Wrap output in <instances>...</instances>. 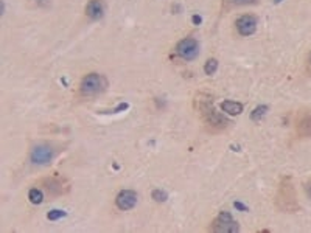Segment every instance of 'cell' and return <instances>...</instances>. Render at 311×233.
<instances>
[{
  "instance_id": "cell-8",
  "label": "cell",
  "mask_w": 311,
  "mask_h": 233,
  "mask_svg": "<svg viewBox=\"0 0 311 233\" xmlns=\"http://www.w3.org/2000/svg\"><path fill=\"white\" fill-rule=\"evenodd\" d=\"M237 30L241 36H251L257 30V19L252 14H245L237 20Z\"/></svg>"
},
{
  "instance_id": "cell-21",
  "label": "cell",
  "mask_w": 311,
  "mask_h": 233,
  "mask_svg": "<svg viewBox=\"0 0 311 233\" xmlns=\"http://www.w3.org/2000/svg\"><path fill=\"white\" fill-rule=\"evenodd\" d=\"M33 2L37 5V6H47L50 3V0H33Z\"/></svg>"
},
{
  "instance_id": "cell-23",
  "label": "cell",
  "mask_w": 311,
  "mask_h": 233,
  "mask_svg": "<svg viewBox=\"0 0 311 233\" xmlns=\"http://www.w3.org/2000/svg\"><path fill=\"white\" fill-rule=\"evenodd\" d=\"M305 188H307V193H308V196H311V182H310V184H307V187H305Z\"/></svg>"
},
{
  "instance_id": "cell-16",
  "label": "cell",
  "mask_w": 311,
  "mask_h": 233,
  "mask_svg": "<svg viewBox=\"0 0 311 233\" xmlns=\"http://www.w3.org/2000/svg\"><path fill=\"white\" fill-rule=\"evenodd\" d=\"M224 2L232 6H241V5H252L257 0H224Z\"/></svg>"
},
{
  "instance_id": "cell-1",
  "label": "cell",
  "mask_w": 311,
  "mask_h": 233,
  "mask_svg": "<svg viewBox=\"0 0 311 233\" xmlns=\"http://www.w3.org/2000/svg\"><path fill=\"white\" fill-rule=\"evenodd\" d=\"M195 107L198 109L199 115L204 120V123L212 128V131H221L224 128H227L229 121L224 118V115H221L220 112L215 111L212 98L206 93H199L196 100H195Z\"/></svg>"
},
{
  "instance_id": "cell-14",
  "label": "cell",
  "mask_w": 311,
  "mask_h": 233,
  "mask_svg": "<svg viewBox=\"0 0 311 233\" xmlns=\"http://www.w3.org/2000/svg\"><path fill=\"white\" fill-rule=\"evenodd\" d=\"M47 190L51 193H62V184L56 179L47 181Z\"/></svg>"
},
{
  "instance_id": "cell-10",
  "label": "cell",
  "mask_w": 311,
  "mask_h": 233,
  "mask_svg": "<svg viewBox=\"0 0 311 233\" xmlns=\"http://www.w3.org/2000/svg\"><path fill=\"white\" fill-rule=\"evenodd\" d=\"M221 111L229 114V115H240L243 112V104L237 103V101L226 100V101L221 103Z\"/></svg>"
},
{
  "instance_id": "cell-20",
  "label": "cell",
  "mask_w": 311,
  "mask_h": 233,
  "mask_svg": "<svg viewBox=\"0 0 311 233\" xmlns=\"http://www.w3.org/2000/svg\"><path fill=\"white\" fill-rule=\"evenodd\" d=\"M235 209L237 210H241V212H248V207L245 204H241V202H235Z\"/></svg>"
},
{
  "instance_id": "cell-24",
  "label": "cell",
  "mask_w": 311,
  "mask_h": 233,
  "mask_svg": "<svg viewBox=\"0 0 311 233\" xmlns=\"http://www.w3.org/2000/svg\"><path fill=\"white\" fill-rule=\"evenodd\" d=\"M276 2H280V0H276Z\"/></svg>"
},
{
  "instance_id": "cell-22",
  "label": "cell",
  "mask_w": 311,
  "mask_h": 233,
  "mask_svg": "<svg viewBox=\"0 0 311 233\" xmlns=\"http://www.w3.org/2000/svg\"><path fill=\"white\" fill-rule=\"evenodd\" d=\"M193 23H195V25H199V23H201V17H199L198 14L193 16Z\"/></svg>"
},
{
  "instance_id": "cell-4",
  "label": "cell",
  "mask_w": 311,
  "mask_h": 233,
  "mask_svg": "<svg viewBox=\"0 0 311 233\" xmlns=\"http://www.w3.org/2000/svg\"><path fill=\"white\" fill-rule=\"evenodd\" d=\"M212 230L218 232V233H235V232L240 230V226H238V223L234 221V218H232L231 213L221 212L220 216L213 221Z\"/></svg>"
},
{
  "instance_id": "cell-12",
  "label": "cell",
  "mask_w": 311,
  "mask_h": 233,
  "mask_svg": "<svg viewBox=\"0 0 311 233\" xmlns=\"http://www.w3.org/2000/svg\"><path fill=\"white\" fill-rule=\"evenodd\" d=\"M28 199H30V202L31 204H40L44 201V195H42V191L40 190H37V188H31L30 190V193H28Z\"/></svg>"
},
{
  "instance_id": "cell-17",
  "label": "cell",
  "mask_w": 311,
  "mask_h": 233,
  "mask_svg": "<svg viewBox=\"0 0 311 233\" xmlns=\"http://www.w3.org/2000/svg\"><path fill=\"white\" fill-rule=\"evenodd\" d=\"M167 193L165 191H162V190H154L153 191V199L156 201V202H165L167 201Z\"/></svg>"
},
{
  "instance_id": "cell-6",
  "label": "cell",
  "mask_w": 311,
  "mask_h": 233,
  "mask_svg": "<svg viewBox=\"0 0 311 233\" xmlns=\"http://www.w3.org/2000/svg\"><path fill=\"white\" fill-rule=\"evenodd\" d=\"M30 159L34 165H45L53 159V149L48 145H37L31 149Z\"/></svg>"
},
{
  "instance_id": "cell-18",
  "label": "cell",
  "mask_w": 311,
  "mask_h": 233,
  "mask_svg": "<svg viewBox=\"0 0 311 233\" xmlns=\"http://www.w3.org/2000/svg\"><path fill=\"white\" fill-rule=\"evenodd\" d=\"M64 216H65V212H62V210H51L47 215V218L50 219V221H58V219H61Z\"/></svg>"
},
{
  "instance_id": "cell-11",
  "label": "cell",
  "mask_w": 311,
  "mask_h": 233,
  "mask_svg": "<svg viewBox=\"0 0 311 233\" xmlns=\"http://www.w3.org/2000/svg\"><path fill=\"white\" fill-rule=\"evenodd\" d=\"M297 131H299L302 135H311V115H305L299 125H297Z\"/></svg>"
},
{
  "instance_id": "cell-2",
  "label": "cell",
  "mask_w": 311,
  "mask_h": 233,
  "mask_svg": "<svg viewBox=\"0 0 311 233\" xmlns=\"http://www.w3.org/2000/svg\"><path fill=\"white\" fill-rule=\"evenodd\" d=\"M276 202L280 210L288 212V213H293L299 209V204H297V199H296V190H294V185L290 176H285L282 179Z\"/></svg>"
},
{
  "instance_id": "cell-5",
  "label": "cell",
  "mask_w": 311,
  "mask_h": 233,
  "mask_svg": "<svg viewBox=\"0 0 311 233\" xmlns=\"http://www.w3.org/2000/svg\"><path fill=\"white\" fill-rule=\"evenodd\" d=\"M176 53L185 61H192L198 56L199 53V44L195 37H185L176 45Z\"/></svg>"
},
{
  "instance_id": "cell-9",
  "label": "cell",
  "mask_w": 311,
  "mask_h": 233,
  "mask_svg": "<svg viewBox=\"0 0 311 233\" xmlns=\"http://www.w3.org/2000/svg\"><path fill=\"white\" fill-rule=\"evenodd\" d=\"M86 14L93 20L103 17V14H104L103 0H89V3L86 5Z\"/></svg>"
},
{
  "instance_id": "cell-15",
  "label": "cell",
  "mask_w": 311,
  "mask_h": 233,
  "mask_svg": "<svg viewBox=\"0 0 311 233\" xmlns=\"http://www.w3.org/2000/svg\"><path fill=\"white\" fill-rule=\"evenodd\" d=\"M216 68H218V61H216L215 58H212V59H209V61L206 62V65H204V72H206V75L212 76V75L216 72Z\"/></svg>"
},
{
  "instance_id": "cell-19",
  "label": "cell",
  "mask_w": 311,
  "mask_h": 233,
  "mask_svg": "<svg viewBox=\"0 0 311 233\" xmlns=\"http://www.w3.org/2000/svg\"><path fill=\"white\" fill-rule=\"evenodd\" d=\"M125 109H128V104H126V103H121L118 107H115V109H114V114H118L120 111H125Z\"/></svg>"
},
{
  "instance_id": "cell-3",
  "label": "cell",
  "mask_w": 311,
  "mask_h": 233,
  "mask_svg": "<svg viewBox=\"0 0 311 233\" xmlns=\"http://www.w3.org/2000/svg\"><path fill=\"white\" fill-rule=\"evenodd\" d=\"M107 87V81L104 76L98 75V73H89L83 78L81 81L79 90L84 97H93L100 92H103Z\"/></svg>"
},
{
  "instance_id": "cell-13",
  "label": "cell",
  "mask_w": 311,
  "mask_h": 233,
  "mask_svg": "<svg viewBox=\"0 0 311 233\" xmlns=\"http://www.w3.org/2000/svg\"><path fill=\"white\" fill-rule=\"evenodd\" d=\"M266 112H268V106H259V107H255L254 111H252L251 118L254 121H259V120H262L266 115Z\"/></svg>"
},
{
  "instance_id": "cell-7",
  "label": "cell",
  "mask_w": 311,
  "mask_h": 233,
  "mask_svg": "<svg viewBox=\"0 0 311 233\" xmlns=\"http://www.w3.org/2000/svg\"><path fill=\"white\" fill-rule=\"evenodd\" d=\"M115 204L120 210H131L137 204V193L132 190H123L120 191L115 198Z\"/></svg>"
}]
</instances>
